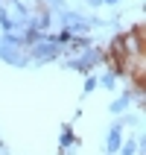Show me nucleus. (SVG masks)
<instances>
[{
  "mask_svg": "<svg viewBox=\"0 0 146 155\" xmlns=\"http://www.w3.org/2000/svg\"><path fill=\"white\" fill-rule=\"evenodd\" d=\"M120 149V123L111 129V135H108V152H117Z\"/></svg>",
  "mask_w": 146,
  "mask_h": 155,
  "instance_id": "7ed1b4c3",
  "label": "nucleus"
},
{
  "mask_svg": "<svg viewBox=\"0 0 146 155\" xmlns=\"http://www.w3.org/2000/svg\"><path fill=\"white\" fill-rule=\"evenodd\" d=\"M35 56H38V59H50V56H56V53H59V44H53V41H47V44H38V47H35Z\"/></svg>",
  "mask_w": 146,
  "mask_h": 155,
  "instance_id": "f03ea898",
  "label": "nucleus"
},
{
  "mask_svg": "<svg viewBox=\"0 0 146 155\" xmlns=\"http://www.w3.org/2000/svg\"><path fill=\"white\" fill-rule=\"evenodd\" d=\"M111 53H114V59H117V70H126V64H129V53H126V38H114Z\"/></svg>",
  "mask_w": 146,
  "mask_h": 155,
  "instance_id": "f257e3e1",
  "label": "nucleus"
},
{
  "mask_svg": "<svg viewBox=\"0 0 146 155\" xmlns=\"http://www.w3.org/2000/svg\"><path fill=\"white\" fill-rule=\"evenodd\" d=\"M108 3H114V0H108Z\"/></svg>",
  "mask_w": 146,
  "mask_h": 155,
  "instance_id": "39448f33",
  "label": "nucleus"
},
{
  "mask_svg": "<svg viewBox=\"0 0 146 155\" xmlns=\"http://www.w3.org/2000/svg\"><path fill=\"white\" fill-rule=\"evenodd\" d=\"M111 108H114V111H123V108H126V97H123V100H117V103H114Z\"/></svg>",
  "mask_w": 146,
  "mask_h": 155,
  "instance_id": "20e7f679",
  "label": "nucleus"
}]
</instances>
